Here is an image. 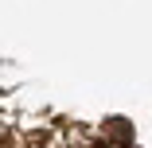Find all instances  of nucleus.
Masks as SVG:
<instances>
[{
  "label": "nucleus",
  "instance_id": "nucleus-2",
  "mask_svg": "<svg viewBox=\"0 0 152 148\" xmlns=\"http://www.w3.org/2000/svg\"><path fill=\"white\" fill-rule=\"evenodd\" d=\"M90 148H109V144H90Z\"/></svg>",
  "mask_w": 152,
  "mask_h": 148
},
{
  "label": "nucleus",
  "instance_id": "nucleus-1",
  "mask_svg": "<svg viewBox=\"0 0 152 148\" xmlns=\"http://www.w3.org/2000/svg\"><path fill=\"white\" fill-rule=\"evenodd\" d=\"M102 144H109V148H129V144H133V125L125 121V117H109V121L102 125Z\"/></svg>",
  "mask_w": 152,
  "mask_h": 148
}]
</instances>
